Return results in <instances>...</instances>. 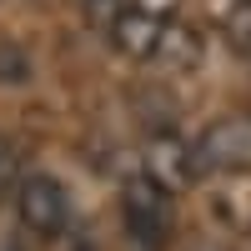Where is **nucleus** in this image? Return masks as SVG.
Returning <instances> with one entry per match:
<instances>
[{
    "instance_id": "nucleus-1",
    "label": "nucleus",
    "mask_w": 251,
    "mask_h": 251,
    "mask_svg": "<svg viewBox=\"0 0 251 251\" xmlns=\"http://www.w3.org/2000/svg\"><path fill=\"white\" fill-rule=\"evenodd\" d=\"M121 226L136 251H166V241H171V191L146 171H136L121 186Z\"/></svg>"
},
{
    "instance_id": "nucleus-7",
    "label": "nucleus",
    "mask_w": 251,
    "mask_h": 251,
    "mask_svg": "<svg viewBox=\"0 0 251 251\" xmlns=\"http://www.w3.org/2000/svg\"><path fill=\"white\" fill-rule=\"evenodd\" d=\"M221 40L231 46L236 60L251 66V0H226V10H221Z\"/></svg>"
},
{
    "instance_id": "nucleus-2",
    "label": "nucleus",
    "mask_w": 251,
    "mask_h": 251,
    "mask_svg": "<svg viewBox=\"0 0 251 251\" xmlns=\"http://www.w3.org/2000/svg\"><path fill=\"white\" fill-rule=\"evenodd\" d=\"M15 216L35 241H55L71 226V191L55 176H25L15 191Z\"/></svg>"
},
{
    "instance_id": "nucleus-8",
    "label": "nucleus",
    "mask_w": 251,
    "mask_h": 251,
    "mask_svg": "<svg viewBox=\"0 0 251 251\" xmlns=\"http://www.w3.org/2000/svg\"><path fill=\"white\" fill-rule=\"evenodd\" d=\"M15 176H20V151H15L5 136H0V196L15 186Z\"/></svg>"
},
{
    "instance_id": "nucleus-11",
    "label": "nucleus",
    "mask_w": 251,
    "mask_h": 251,
    "mask_svg": "<svg viewBox=\"0 0 251 251\" xmlns=\"http://www.w3.org/2000/svg\"><path fill=\"white\" fill-rule=\"evenodd\" d=\"M66 251H100V246H96V236H91V231H75Z\"/></svg>"
},
{
    "instance_id": "nucleus-9",
    "label": "nucleus",
    "mask_w": 251,
    "mask_h": 251,
    "mask_svg": "<svg viewBox=\"0 0 251 251\" xmlns=\"http://www.w3.org/2000/svg\"><path fill=\"white\" fill-rule=\"evenodd\" d=\"M0 80H25V55H20L15 46H5V40H0Z\"/></svg>"
},
{
    "instance_id": "nucleus-5",
    "label": "nucleus",
    "mask_w": 251,
    "mask_h": 251,
    "mask_svg": "<svg viewBox=\"0 0 251 251\" xmlns=\"http://www.w3.org/2000/svg\"><path fill=\"white\" fill-rule=\"evenodd\" d=\"M166 25H171V20H156V15H146V10H136V5H126V10L111 20L106 40H111L121 55H131V60H156V46H161Z\"/></svg>"
},
{
    "instance_id": "nucleus-3",
    "label": "nucleus",
    "mask_w": 251,
    "mask_h": 251,
    "mask_svg": "<svg viewBox=\"0 0 251 251\" xmlns=\"http://www.w3.org/2000/svg\"><path fill=\"white\" fill-rule=\"evenodd\" d=\"M201 171H251V116H221L196 141Z\"/></svg>"
},
{
    "instance_id": "nucleus-6",
    "label": "nucleus",
    "mask_w": 251,
    "mask_h": 251,
    "mask_svg": "<svg viewBox=\"0 0 251 251\" xmlns=\"http://www.w3.org/2000/svg\"><path fill=\"white\" fill-rule=\"evenodd\" d=\"M156 60H161L166 71H186V66H196V60H201V35L171 20V25H166V35H161V46H156Z\"/></svg>"
},
{
    "instance_id": "nucleus-4",
    "label": "nucleus",
    "mask_w": 251,
    "mask_h": 251,
    "mask_svg": "<svg viewBox=\"0 0 251 251\" xmlns=\"http://www.w3.org/2000/svg\"><path fill=\"white\" fill-rule=\"evenodd\" d=\"M146 176L161 181L166 191H181V186H191L201 176L196 166V146H186L176 131H156L146 141Z\"/></svg>"
},
{
    "instance_id": "nucleus-10",
    "label": "nucleus",
    "mask_w": 251,
    "mask_h": 251,
    "mask_svg": "<svg viewBox=\"0 0 251 251\" xmlns=\"http://www.w3.org/2000/svg\"><path fill=\"white\" fill-rule=\"evenodd\" d=\"M131 5H136V10H146V15H156V20H171L181 0H131Z\"/></svg>"
}]
</instances>
